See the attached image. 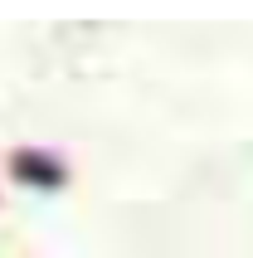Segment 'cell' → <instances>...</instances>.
I'll use <instances>...</instances> for the list:
<instances>
[{
  "label": "cell",
  "instance_id": "6da1fadb",
  "mask_svg": "<svg viewBox=\"0 0 253 258\" xmlns=\"http://www.w3.org/2000/svg\"><path fill=\"white\" fill-rule=\"evenodd\" d=\"M10 171H15V180L39 185V190H54V185H64V180H69L64 161H54L49 151H15V156H10Z\"/></svg>",
  "mask_w": 253,
  "mask_h": 258
}]
</instances>
